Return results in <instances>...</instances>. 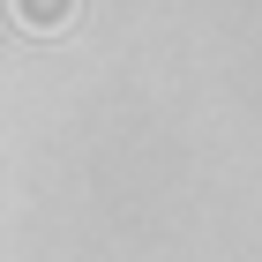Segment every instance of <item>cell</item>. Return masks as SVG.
I'll use <instances>...</instances> for the list:
<instances>
[{"instance_id":"cell-1","label":"cell","mask_w":262,"mask_h":262,"mask_svg":"<svg viewBox=\"0 0 262 262\" xmlns=\"http://www.w3.org/2000/svg\"><path fill=\"white\" fill-rule=\"evenodd\" d=\"M68 15H75V0H15V23H30V30H60Z\"/></svg>"}]
</instances>
